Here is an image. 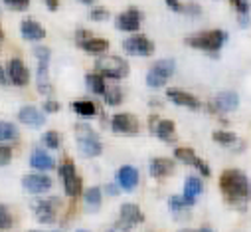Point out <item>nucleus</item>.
<instances>
[{
    "label": "nucleus",
    "mask_w": 251,
    "mask_h": 232,
    "mask_svg": "<svg viewBox=\"0 0 251 232\" xmlns=\"http://www.w3.org/2000/svg\"><path fill=\"white\" fill-rule=\"evenodd\" d=\"M79 2H83V4H93V2H97V0H79Z\"/></svg>",
    "instance_id": "46"
},
{
    "label": "nucleus",
    "mask_w": 251,
    "mask_h": 232,
    "mask_svg": "<svg viewBox=\"0 0 251 232\" xmlns=\"http://www.w3.org/2000/svg\"><path fill=\"white\" fill-rule=\"evenodd\" d=\"M75 38H77V42H79V44H83V42L91 40V34H89V32H85V30H79V32L75 34Z\"/></svg>",
    "instance_id": "43"
},
{
    "label": "nucleus",
    "mask_w": 251,
    "mask_h": 232,
    "mask_svg": "<svg viewBox=\"0 0 251 232\" xmlns=\"http://www.w3.org/2000/svg\"><path fill=\"white\" fill-rule=\"evenodd\" d=\"M123 48H125V52H129L133 56H149V54L154 52L152 42L147 36H143V34H137V36L127 38V40L123 42Z\"/></svg>",
    "instance_id": "6"
},
{
    "label": "nucleus",
    "mask_w": 251,
    "mask_h": 232,
    "mask_svg": "<svg viewBox=\"0 0 251 232\" xmlns=\"http://www.w3.org/2000/svg\"><path fill=\"white\" fill-rule=\"evenodd\" d=\"M188 206H190V203H188L184 197H172L170 199V208L176 216H188Z\"/></svg>",
    "instance_id": "28"
},
{
    "label": "nucleus",
    "mask_w": 251,
    "mask_h": 232,
    "mask_svg": "<svg viewBox=\"0 0 251 232\" xmlns=\"http://www.w3.org/2000/svg\"><path fill=\"white\" fill-rule=\"evenodd\" d=\"M18 117H20L22 123H26V125H30V127H42V125H44L42 113H40L36 107H32V105L22 107L20 113H18Z\"/></svg>",
    "instance_id": "16"
},
{
    "label": "nucleus",
    "mask_w": 251,
    "mask_h": 232,
    "mask_svg": "<svg viewBox=\"0 0 251 232\" xmlns=\"http://www.w3.org/2000/svg\"><path fill=\"white\" fill-rule=\"evenodd\" d=\"M55 201H42L36 204V220L38 222H44V224H50L55 220Z\"/></svg>",
    "instance_id": "17"
},
{
    "label": "nucleus",
    "mask_w": 251,
    "mask_h": 232,
    "mask_svg": "<svg viewBox=\"0 0 251 232\" xmlns=\"http://www.w3.org/2000/svg\"><path fill=\"white\" fill-rule=\"evenodd\" d=\"M83 50H87V52H91V54H103L107 48H109V42L107 40H103V38H91V40H87V42H83V44H79Z\"/></svg>",
    "instance_id": "25"
},
{
    "label": "nucleus",
    "mask_w": 251,
    "mask_h": 232,
    "mask_svg": "<svg viewBox=\"0 0 251 232\" xmlns=\"http://www.w3.org/2000/svg\"><path fill=\"white\" fill-rule=\"evenodd\" d=\"M151 70H154V72L162 74L164 78H170V76H172V72H174V62H172V60H158Z\"/></svg>",
    "instance_id": "32"
},
{
    "label": "nucleus",
    "mask_w": 251,
    "mask_h": 232,
    "mask_svg": "<svg viewBox=\"0 0 251 232\" xmlns=\"http://www.w3.org/2000/svg\"><path fill=\"white\" fill-rule=\"evenodd\" d=\"M79 232H85V230H79Z\"/></svg>",
    "instance_id": "49"
},
{
    "label": "nucleus",
    "mask_w": 251,
    "mask_h": 232,
    "mask_svg": "<svg viewBox=\"0 0 251 232\" xmlns=\"http://www.w3.org/2000/svg\"><path fill=\"white\" fill-rule=\"evenodd\" d=\"M0 137H2V141H14L16 137H18V129H16V125H12V123H8V121H2L0 123Z\"/></svg>",
    "instance_id": "31"
},
{
    "label": "nucleus",
    "mask_w": 251,
    "mask_h": 232,
    "mask_svg": "<svg viewBox=\"0 0 251 232\" xmlns=\"http://www.w3.org/2000/svg\"><path fill=\"white\" fill-rule=\"evenodd\" d=\"M149 127H151V131L158 139H162L166 143H174L176 141V129H174V123L172 121H168V119L160 121L158 117H151L149 119Z\"/></svg>",
    "instance_id": "8"
},
{
    "label": "nucleus",
    "mask_w": 251,
    "mask_h": 232,
    "mask_svg": "<svg viewBox=\"0 0 251 232\" xmlns=\"http://www.w3.org/2000/svg\"><path fill=\"white\" fill-rule=\"evenodd\" d=\"M72 109H74L75 113H79L81 117H91V115L97 111L95 103H93V101H85V99H81V101H74V103H72Z\"/></svg>",
    "instance_id": "27"
},
{
    "label": "nucleus",
    "mask_w": 251,
    "mask_h": 232,
    "mask_svg": "<svg viewBox=\"0 0 251 232\" xmlns=\"http://www.w3.org/2000/svg\"><path fill=\"white\" fill-rule=\"evenodd\" d=\"M64 187H66V195L72 197V199H75V197H79V193H81V179H79L77 175L66 177V179H64Z\"/></svg>",
    "instance_id": "26"
},
{
    "label": "nucleus",
    "mask_w": 251,
    "mask_h": 232,
    "mask_svg": "<svg viewBox=\"0 0 251 232\" xmlns=\"http://www.w3.org/2000/svg\"><path fill=\"white\" fill-rule=\"evenodd\" d=\"M145 220L141 208L137 204H123L121 210H119V222H117V228L119 230H131L135 224H141Z\"/></svg>",
    "instance_id": "5"
},
{
    "label": "nucleus",
    "mask_w": 251,
    "mask_h": 232,
    "mask_svg": "<svg viewBox=\"0 0 251 232\" xmlns=\"http://www.w3.org/2000/svg\"><path fill=\"white\" fill-rule=\"evenodd\" d=\"M44 143H46L50 149H57V147H59V143H61L59 133H57V131H48V133L44 135Z\"/></svg>",
    "instance_id": "35"
},
{
    "label": "nucleus",
    "mask_w": 251,
    "mask_h": 232,
    "mask_svg": "<svg viewBox=\"0 0 251 232\" xmlns=\"http://www.w3.org/2000/svg\"><path fill=\"white\" fill-rule=\"evenodd\" d=\"M166 80H168V78H164L162 74H158V72H154V70H151V72L147 74V84H149L151 87H154V89L162 87V86L166 84Z\"/></svg>",
    "instance_id": "34"
},
{
    "label": "nucleus",
    "mask_w": 251,
    "mask_h": 232,
    "mask_svg": "<svg viewBox=\"0 0 251 232\" xmlns=\"http://www.w3.org/2000/svg\"><path fill=\"white\" fill-rule=\"evenodd\" d=\"M4 4L10 6L12 10H26L28 4H30V0H4Z\"/></svg>",
    "instance_id": "38"
},
{
    "label": "nucleus",
    "mask_w": 251,
    "mask_h": 232,
    "mask_svg": "<svg viewBox=\"0 0 251 232\" xmlns=\"http://www.w3.org/2000/svg\"><path fill=\"white\" fill-rule=\"evenodd\" d=\"M229 2L233 4V8L239 14V26H245L247 24V14H249V2L247 0H229Z\"/></svg>",
    "instance_id": "30"
},
{
    "label": "nucleus",
    "mask_w": 251,
    "mask_h": 232,
    "mask_svg": "<svg viewBox=\"0 0 251 232\" xmlns=\"http://www.w3.org/2000/svg\"><path fill=\"white\" fill-rule=\"evenodd\" d=\"M85 84H87V87H89L93 93H97V95H105V91H107V86H105L101 74H87V76H85Z\"/></svg>",
    "instance_id": "23"
},
{
    "label": "nucleus",
    "mask_w": 251,
    "mask_h": 232,
    "mask_svg": "<svg viewBox=\"0 0 251 232\" xmlns=\"http://www.w3.org/2000/svg\"><path fill=\"white\" fill-rule=\"evenodd\" d=\"M220 187L227 203L231 204H245L251 199V181L237 169H227L220 177Z\"/></svg>",
    "instance_id": "1"
},
{
    "label": "nucleus",
    "mask_w": 251,
    "mask_h": 232,
    "mask_svg": "<svg viewBox=\"0 0 251 232\" xmlns=\"http://www.w3.org/2000/svg\"><path fill=\"white\" fill-rule=\"evenodd\" d=\"M115 26L119 30H125V32H137L139 26H141V14L137 8H129L127 12H123L117 16L115 20Z\"/></svg>",
    "instance_id": "10"
},
{
    "label": "nucleus",
    "mask_w": 251,
    "mask_h": 232,
    "mask_svg": "<svg viewBox=\"0 0 251 232\" xmlns=\"http://www.w3.org/2000/svg\"><path fill=\"white\" fill-rule=\"evenodd\" d=\"M111 129L115 133H125V135H135L139 131V121L131 113H119L111 119Z\"/></svg>",
    "instance_id": "7"
},
{
    "label": "nucleus",
    "mask_w": 251,
    "mask_h": 232,
    "mask_svg": "<svg viewBox=\"0 0 251 232\" xmlns=\"http://www.w3.org/2000/svg\"><path fill=\"white\" fill-rule=\"evenodd\" d=\"M85 204L89 210H97L101 206V189L97 187H91L87 193H85Z\"/></svg>",
    "instance_id": "29"
},
{
    "label": "nucleus",
    "mask_w": 251,
    "mask_h": 232,
    "mask_svg": "<svg viewBox=\"0 0 251 232\" xmlns=\"http://www.w3.org/2000/svg\"><path fill=\"white\" fill-rule=\"evenodd\" d=\"M20 32L26 40H44V36H46V30L36 20H24L20 24Z\"/></svg>",
    "instance_id": "19"
},
{
    "label": "nucleus",
    "mask_w": 251,
    "mask_h": 232,
    "mask_svg": "<svg viewBox=\"0 0 251 232\" xmlns=\"http://www.w3.org/2000/svg\"><path fill=\"white\" fill-rule=\"evenodd\" d=\"M227 40V34L224 30H208V32H200L194 36H188L186 44L192 46V48H200L206 52H218L224 42Z\"/></svg>",
    "instance_id": "2"
},
{
    "label": "nucleus",
    "mask_w": 251,
    "mask_h": 232,
    "mask_svg": "<svg viewBox=\"0 0 251 232\" xmlns=\"http://www.w3.org/2000/svg\"><path fill=\"white\" fill-rule=\"evenodd\" d=\"M89 16H91V20H105L109 16V12L105 8H93Z\"/></svg>",
    "instance_id": "40"
},
{
    "label": "nucleus",
    "mask_w": 251,
    "mask_h": 232,
    "mask_svg": "<svg viewBox=\"0 0 251 232\" xmlns=\"http://www.w3.org/2000/svg\"><path fill=\"white\" fill-rule=\"evenodd\" d=\"M6 72H8L10 82H12L14 86H26V84H28V78H30V76H28V70H26L24 62L18 60V58H14V60L8 62Z\"/></svg>",
    "instance_id": "13"
},
{
    "label": "nucleus",
    "mask_w": 251,
    "mask_h": 232,
    "mask_svg": "<svg viewBox=\"0 0 251 232\" xmlns=\"http://www.w3.org/2000/svg\"><path fill=\"white\" fill-rule=\"evenodd\" d=\"M178 232H194V230H178Z\"/></svg>",
    "instance_id": "48"
},
{
    "label": "nucleus",
    "mask_w": 251,
    "mask_h": 232,
    "mask_svg": "<svg viewBox=\"0 0 251 232\" xmlns=\"http://www.w3.org/2000/svg\"><path fill=\"white\" fill-rule=\"evenodd\" d=\"M202 181L198 179V177H188V181H186V185H184V199L188 201V203H194V197L196 195H200L202 193Z\"/></svg>",
    "instance_id": "20"
},
{
    "label": "nucleus",
    "mask_w": 251,
    "mask_h": 232,
    "mask_svg": "<svg viewBox=\"0 0 251 232\" xmlns=\"http://www.w3.org/2000/svg\"><path fill=\"white\" fill-rule=\"evenodd\" d=\"M57 171H59V177H61V179L75 175V167H74L72 163H61V165L57 167Z\"/></svg>",
    "instance_id": "37"
},
{
    "label": "nucleus",
    "mask_w": 251,
    "mask_h": 232,
    "mask_svg": "<svg viewBox=\"0 0 251 232\" xmlns=\"http://www.w3.org/2000/svg\"><path fill=\"white\" fill-rule=\"evenodd\" d=\"M10 159H12V153H10V149L6 147V145H2L0 147V163H2L4 167L10 163Z\"/></svg>",
    "instance_id": "39"
},
{
    "label": "nucleus",
    "mask_w": 251,
    "mask_h": 232,
    "mask_svg": "<svg viewBox=\"0 0 251 232\" xmlns=\"http://www.w3.org/2000/svg\"><path fill=\"white\" fill-rule=\"evenodd\" d=\"M174 157H176L178 161L186 163V165H194L196 169H200V171H202V175H204V177H210V169H208L206 161L198 159V157H196V153H194L190 147H180V149H176V151H174Z\"/></svg>",
    "instance_id": "9"
},
{
    "label": "nucleus",
    "mask_w": 251,
    "mask_h": 232,
    "mask_svg": "<svg viewBox=\"0 0 251 232\" xmlns=\"http://www.w3.org/2000/svg\"><path fill=\"white\" fill-rule=\"evenodd\" d=\"M10 226H12L10 212H8V208L2 204V206H0V228H2V230H8Z\"/></svg>",
    "instance_id": "36"
},
{
    "label": "nucleus",
    "mask_w": 251,
    "mask_h": 232,
    "mask_svg": "<svg viewBox=\"0 0 251 232\" xmlns=\"http://www.w3.org/2000/svg\"><path fill=\"white\" fill-rule=\"evenodd\" d=\"M239 103V97L237 93L233 91H224V93H218L214 99H212V107L216 111H222V113H227V111H233Z\"/></svg>",
    "instance_id": "14"
},
{
    "label": "nucleus",
    "mask_w": 251,
    "mask_h": 232,
    "mask_svg": "<svg viewBox=\"0 0 251 232\" xmlns=\"http://www.w3.org/2000/svg\"><path fill=\"white\" fill-rule=\"evenodd\" d=\"M95 70L111 80H121V78H127L129 74V64L123 60V58L117 56H103L95 62Z\"/></svg>",
    "instance_id": "3"
},
{
    "label": "nucleus",
    "mask_w": 251,
    "mask_h": 232,
    "mask_svg": "<svg viewBox=\"0 0 251 232\" xmlns=\"http://www.w3.org/2000/svg\"><path fill=\"white\" fill-rule=\"evenodd\" d=\"M34 52H36V56H38L40 62H50V50H48V48H36Z\"/></svg>",
    "instance_id": "41"
},
{
    "label": "nucleus",
    "mask_w": 251,
    "mask_h": 232,
    "mask_svg": "<svg viewBox=\"0 0 251 232\" xmlns=\"http://www.w3.org/2000/svg\"><path fill=\"white\" fill-rule=\"evenodd\" d=\"M22 185H24V189H26L28 193L38 195V193L50 191L51 181H50V177H46V175H26V177L22 179Z\"/></svg>",
    "instance_id": "12"
},
{
    "label": "nucleus",
    "mask_w": 251,
    "mask_h": 232,
    "mask_svg": "<svg viewBox=\"0 0 251 232\" xmlns=\"http://www.w3.org/2000/svg\"><path fill=\"white\" fill-rule=\"evenodd\" d=\"M137 183H139V173H137L135 167L125 165V167H121V169L117 171V185H119L121 189L133 191V189L137 187Z\"/></svg>",
    "instance_id": "11"
},
{
    "label": "nucleus",
    "mask_w": 251,
    "mask_h": 232,
    "mask_svg": "<svg viewBox=\"0 0 251 232\" xmlns=\"http://www.w3.org/2000/svg\"><path fill=\"white\" fill-rule=\"evenodd\" d=\"M174 169V163L170 159H164V157H156L151 161V175L156 177V179H162L166 177L168 173H172Z\"/></svg>",
    "instance_id": "18"
},
{
    "label": "nucleus",
    "mask_w": 251,
    "mask_h": 232,
    "mask_svg": "<svg viewBox=\"0 0 251 232\" xmlns=\"http://www.w3.org/2000/svg\"><path fill=\"white\" fill-rule=\"evenodd\" d=\"M57 2H59V0H46V4H48L50 10H55L57 8Z\"/></svg>",
    "instance_id": "45"
},
{
    "label": "nucleus",
    "mask_w": 251,
    "mask_h": 232,
    "mask_svg": "<svg viewBox=\"0 0 251 232\" xmlns=\"http://www.w3.org/2000/svg\"><path fill=\"white\" fill-rule=\"evenodd\" d=\"M168 99L176 105H184V107H190V109H198L200 107V101L190 95V93H186V91H178V89H168Z\"/></svg>",
    "instance_id": "15"
},
{
    "label": "nucleus",
    "mask_w": 251,
    "mask_h": 232,
    "mask_svg": "<svg viewBox=\"0 0 251 232\" xmlns=\"http://www.w3.org/2000/svg\"><path fill=\"white\" fill-rule=\"evenodd\" d=\"M44 109H46V111H50V113L59 111V103H55V101H46V103H44Z\"/></svg>",
    "instance_id": "44"
},
{
    "label": "nucleus",
    "mask_w": 251,
    "mask_h": 232,
    "mask_svg": "<svg viewBox=\"0 0 251 232\" xmlns=\"http://www.w3.org/2000/svg\"><path fill=\"white\" fill-rule=\"evenodd\" d=\"M105 101H107L109 105H119V103L123 101V91H121L119 87H115V86L107 87V91H105Z\"/></svg>",
    "instance_id": "33"
},
{
    "label": "nucleus",
    "mask_w": 251,
    "mask_h": 232,
    "mask_svg": "<svg viewBox=\"0 0 251 232\" xmlns=\"http://www.w3.org/2000/svg\"><path fill=\"white\" fill-rule=\"evenodd\" d=\"M200 232H212V230H210V228H202Z\"/></svg>",
    "instance_id": "47"
},
{
    "label": "nucleus",
    "mask_w": 251,
    "mask_h": 232,
    "mask_svg": "<svg viewBox=\"0 0 251 232\" xmlns=\"http://www.w3.org/2000/svg\"><path fill=\"white\" fill-rule=\"evenodd\" d=\"M77 147L83 157H97L103 149L95 131L89 125H77Z\"/></svg>",
    "instance_id": "4"
},
{
    "label": "nucleus",
    "mask_w": 251,
    "mask_h": 232,
    "mask_svg": "<svg viewBox=\"0 0 251 232\" xmlns=\"http://www.w3.org/2000/svg\"><path fill=\"white\" fill-rule=\"evenodd\" d=\"M30 165H32L34 169H40V171H50V169L55 167L53 159H51L50 155H46L44 151H34V155H32V159H30Z\"/></svg>",
    "instance_id": "21"
},
{
    "label": "nucleus",
    "mask_w": 251,
    "mask_h": 232,
    "mask_svg": "<svg viewBox=\"0 0 251 232\" xmlns=\"http://www.w3.org/2000/svg\"><path fill=\"white\" fill-rule=\"evenodd\" d=\"M38 91L44 95H48L51 91V86L48 80V62H40V66H38Z\"/></svg>",
    "instance_id": "24"
},
{
    "label": "nucleus",
    "mask_w": 251,
    "mask_h": 232,
    "mask_svg": "<svg viewBox=\"0 0 251 232\" xmlns=\"http://www.w3.org/2000/svg\"><path fill=\"white\" fill-rule=\"evenodd\" d=\"M164 2H166V4H168V8H172L174 12H182V10H184V6L178 2V0H164Z\"/></svg>",
    "instance_id": "42"
},
{
    "label": "nucleus",
    "mask_w": 251,
    "mask_h": 232,
    "mask_svg": "<svg viewBox=\"0 0 251 232\" xmlns=\"http://www.w3.org/2000/svg\"><path fill=\"white\" fill-rule=\"evenodd\" d=\"M214 141H218V143H220V145H224V147H235L237 151H241V149H243V141H239L233 133L216 131V133H214Z\"/></svg>",
    "instance_id": "22"
}]
</instances>
